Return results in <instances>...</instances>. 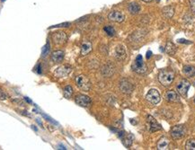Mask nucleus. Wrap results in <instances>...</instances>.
I'll return each mask as SVG.
<instances>
[{
	"label": "nucleus",
	"mask_w": 195,
	"mask_h": 150,
	"mask_svg": "<svg viewBox=\"0 0 195 150\" xmlns=\"http://www.w3.org/2000/svg\"><path fill=\"white\" fill-rule=\"evenodd\" d=\"M92 50V44L89 41H86L81 46V55L86 56Z\"/></svg>",
	"instance_id": "obj_18"
},
{
	"label": "nucleus",
	"mask_w": 195,
	"mask_h": 150,
	"mask_svg": "<svg viewBox=\"0 0 195 150\" xmlns=\"http://www.w3.org/2000/svg\"><path fill=\"white\" fill-rule=\"evenodd\" d=\"M36 121H37V122L39 123V125H41V126H42V122H41V121L39 120V119H37V120H36Z\"/></svg>",
	"instance_id": "obj_34"
},
{
	"label": "nucleus",
	"mask_w": 195,
	"mask_h": 150,
	"mask_svg": "<svg viewBox=\"0 0 195 150\" xmlns=\"http://www.w3.org/2000/svg\"><path fill=\"white\" fill-rule=\"evenodd\" d=\"M142 1H143V2H145V3H150L152 0H142Z\"/></svg>",
	"instance_id": "obj_35"
},
{
	"label": "nucleus",
	"mask_w": 195,
	"mask_h": 150,
	"mask_svg": "<svg viewBox=\"0 0 195 150\" xmlns=\"http://www.w3.org/2000/svg\"><path fill=\"white\" fill-rule=\"evenodd\" d=\"M108 19L116 23H122L125 20V15L121 12L113 11L108 14Z\"/></svg>",
	"instance_id": "obj_8"
},
{
	"label": "nucleus",
	"mask_w": 195,
	"mask_h": 150,
	"mask_svg": "<svg viewBox=\"0 0 195 150\" xmlns=\"http://www.w3.org/2000/svg\"><path fill=\"white\" fill-rule=\"evenodd\" d=\"M128 10L131 14H137L140 11V6L136 2H131L128 6Z\"/></svg>",
	"instance_id": "obj_17"
},
{
	"label": "nucleus",
	"mask_w": 195,
	"mask_h": 150,
	"mask_svg": "<svg viewBox=\"0 0 195 150\" xmlns=\"http://www.w3.org/2000/svg\"><path fill=\"white\" fill-rule=\"evenodd\" d=\"M165 98L168 102H178L179 101V96H178L177 93L172 91V90L167 91L165 93Z\"/></svg>",
	"instance_id": "obj_14"
},
{
	"label": "nucleus",
	"mask_w": 195,
	"mask_h": 150,
	"mask_svg": "<svg viewBox=\"0 0 195 150\" xmlns=\"http://www.w3.org/2000/svg\"><path fill=\"white\" fill-rule=\"evenodd\" d=\"M73 94V88L70 86V85H67L65 88H64V96L66 98L69 99Z\"/></svg>",
	"instance_id": "obj_22"
},
{
	"label": "nucleus",
	"mask_w": 195,
	"mask_h": 150,
	"mask_svg": "<svg viewBox=\"0 0 195 150\" xmlns=\"http://www.w3.org/2000/svg\"><path fill=\"white\" fill-rule=\"evenodd\" d=\"M163 14L165 17L167 18H172L173 14H174V8L171 6H165L163 8Z\"/></svg>",
	"instance_id": "obj_20"
},
{
	"label": "nucleus",
	"mask_w": 195,
	"mask_h": 150,
	"mask_svg": "<svg viewBox=\"0 0 195 150\" xmlns=\"http://www.w3.org/2000/svg\"><path fill=\"white\" fill-rule=\"evenodd\" d=\"M131 69L134 72L138 73V74H144L147 72L148 70V67L147 65L144 63L143 58L141 55H138L137 58L135 59V61L133 62L132 66H131Z\"/></svg>",
	"instance_id": "obj_2"
},
{
	"label": "nucleus",
	"mask_w": 195,
	"mask_h": 150,
	"mask_svg": "<svg viewBox=\"0 0 195 150\" xmlns=\"http://www.w3.org/2000/svg\"><path fill=\"white\" fill-rule=\"evenodd\" d=\"M32 128H34V129L35 131H37V130H38V128H35V126H34V125H33V126H32Z\"/></svg>",
	"instance_id": "obj_36"
},
{
	"label": "nucleus",
	"mask_w": 195,
	"mask_h": 150,
	"mask_svg": "<svg viewBox=\"0 0 195 150\" xmlns=\"http://www.w3.org/2000/svg\"><path fill=\"white\" fill-rule=\"evenodd\" d=\"M115 56L120 60H122L126 58V49L122 45H118L115 48Z\"/></svg>",
	"instance_id": "obj_13"
},
{
	"label": "nucleus",
	"mask_w": 195,
	"mask_h": 150,
	"mask_svg": "<svg viewBox=\"0 0 195 150\" xmlns=\"http://www.w3.org/2000/svg\"><path fill=\"white\" fill-rule=\"evenodd\" d=\"M168 146H169V140H168L167 138H165V137H162V138L158 140L157 145V149L159 150L168 149Z\"/></svg>",
	"instance_id": "obj_16"
},
{
	"label": "nucleus",
	"mask_w": 195,
	"mask_h": 150,
	"mask_svg": "<svg viewBox=\"0 0 195 150\" xmlns=\"http://www.w3.org/2000/svg\"><path fill=\"white\" fill-rule=\"evenodd\" d=\"M150 56H151V51H148V53H147V58H150Z\"/></svg>",
	"instance_id": "obj_33"
},
{
	"label": "nucleus",
	"mask_w": 195,
	"mask_h": 150,
	"mask_svg": "<svg viewBox=\"0 0 195 150\" xmlns=\"http://www.w3.org/2000/svg\"><path fill=\"white\" fill-rule=\"evenodd\" d=\"M24 100L28 103V104H33V102H32V100L29 98V97H24Z\"/></svg>",
	"instance_id": "obj_32"
},
{
	"label": "nucleus",
	"mask_w": 195,
	"mask_h": 150,
	"mask_svg": "<svg viewBox=\"0 0 195 150\" xmlns=\"http://www.w3.org/2000/svg\"><path fill=\"white\" fill-rule=\"evenodd\" d=\"M183 71L186 77H192L195 76V68L193 66H184Z\"/></svg>",
	"instance_id": "obj_19"
},
{
	"label": "nucleus",
	"mask_w": 195,
	"mask_h": 150,
	"mask_svg": "<svg viewBox=\"0 0 195 150\" xmlns=\"http://www.w3.org/2000/svg\"><path fill=\"white\" fill-rule=\"evenodd\" d=\"M35 69H36V71H37V73H39V74H41V73H42V71H41V65H40V64L37 66V68H36Z\"/></svg>",
	"instance_id": "obj_31"
},
{
	"label": "nucleus",
	"mask_w": 195,
	"mask_h": 150,
	"mask_svg": "<svg viewBox=\"0 0 195 150\" xmlns=\"http://www.w3.org/2000/svg\"><path fill=\"white\" fill-rule=\"evenodd\" d=\"M132 140H133V136L132 135H129L126 139H124L123 143H124V145L126 146L127 148H129L132 144Z\"/></svg>",
	"instance_id": "obj_25"
},
{
	"label": "nucleus",
	"mask_w": 195,
	"mask_h": 150,
	"mask_svg": "<svg viewBox=\"0 0 195 150\" xmlns=\"http://www.w3.org/2000/svg\"><path fill=\"white\" fill-rule=\"evenodd\" d=\"M185 133H186V128L184 125L174 126L171 129V136L173 139H183L185 136Z\"/></svg>",
	"instance_id": "obj_4"
},
{
	"label": "nucleus",
	"mask_w": 195,
	"mask_h": 150,
	"mask_svg": "<svg viewBox=\"0 0 195 150\" xmlns=\"http://www.w3.org/2000/svg\"><path fill=\"white\" fill-rule=\"evenodd\" d=\"M194 102H195V100H194Z\"/></svg>",
	"instance_id": "obj_37"
},
{
	"label": "nucleus",
	"mask_w": 195,
	"mask_h": 150,
	"mask_svg": "<svg viewBox=\"0 0 195 150\" xmlns=\"http://www.w3.org/2000/svg\"><path fill=\"white\" fill-rule=\"evenodd\" d=\"M174 79V72L171 69H164L158 75V80L164 86H170Z\"/></svg>",
	"instance_id": "obj_1"
},
{
	"label": "nucleus",
	"mask_w": 195,
	"mask_h": 150,
	"mask_svg": "<svg viewBox=\"0 0 195 150\" xmlns=\"http://www.w3.org/2000/svg\"><path fill=\"white\" fill-rule=\"evenodd\" d=\"M7 97H8V95L4 92L3 89L0 87V100H1V101H5V100L7 99Z\"/></svg>",
	"instance_id": "obj_27"
},
{
	"label": "nucleus",
	"mask_w": 195,
	"mask_h": 150,
	"mask_svg": "<svg viewBox=\"0 0 195 150\" xmlns=\"http://www.w3.org/2000/svg\"><path fill=\"white\" fill-rule=\"evenodd\" d=\"M148 124H149V131L150 132H155L157 130L161 129V126L157 123V121L155 120V118H153L152 116H148Z\"/></svg>",
	"instance_id": "obj_12"
},
{
	"label": "nucleus",
	"mask_w": 195,
	"mask_h": 150,
	"mask_svg": "<svg viewBox=\"0 0 195 150\" xmlns=\"http://www.w3.org/2000/svg\"><path fill=\"white\" fill-rule=\"evenodd\" d=\"M190 6L193 13H195V0H190Z\"/></svg>",
	"instance_id": "obj_30"
},
{
	"label": "nucleus",
	"mask_w": 195,
	"mask_h": 150,
	"mask_svg": "<svg viewBox=\"0 0 195 150\" xmlns=\"http://www.w3.org/2000/svg\"><path fill=\"white\" fill-rule=\"evenodd\" d=\"M76 104L82 107H88L92 104V100L89 96L85 94H78L75 98Z\"/></svg>",
	"instance_id": "obj_7"
},
{
	"label": "nucleus",
	"mask_w": 195,
	"mask_h": 150,
	"mask_svg": "<svg viewBox=\"0 0 195 150\" xmlns=\"http://www.w3.org/2000/svg\"><path fill=\"white\" fill-rule=\"evenodd\" d=\"M120 90L126 94L131 93L133 91V85L129 81H128L127 79H122L120 82Z\"/></svg>",
	"instance_id": "obj_10"
},
{
	"label": "nucleus",
	"mask_w": 195,
	"mask_h": 150,
	"mask_svg": "<svg viewBox=\"0 0 195 150\" xmlns=\"http://www.w3.org/2000/svg\"><path fill=\"white\" fill-rule=\"evenodd\" d=\"M70 72H71V67H69L68 65H64V66H60L58 69H56L54 75L58 77H65L69 76Z\"/></svg>",
	"instance_id": "obj_9"
},
{
	"label": "nucleus",
	"mask_w": 195,
	"mask_h": 150,
	"mask_svg": "<svg viewBox=\"0 0 195 150\" xmlns=\"http://www.w3.org/2000/svg\"><path fill=\"white\" fill-rule=\"evenodd\" d=\"M146 99L152 104H157L160 103V93L156 89H151L146 95Z\"/></svg>",
	"instance_id": "obj_6"
},
{
	"label": "nucleus",
	"mask_w": 195,
	"mask_h": 150,
	"mask_svg": "<svg viewBox=\"0 0 195 150\" xmlns=\"http://www.w3.org/2000/svg\"><path fill=\"white\" fill-rule=\"evenodd\" d=\"M64 55H65L64 51H62V50H56V51H54V52L52 53V55H51V59H52V61L55 62V63H59V62H61V61L63 60Z\"/></svg>",
	"instance_id": "obj_15"
},
{
	"label": "nucleus",
	"mask_w": 195,
	"mask_h": 150,
	"mask_svg": "<svg viewBox=\"0 0 195 150\" xmlns=\"http://www.w3.org/2000/svg\"><path fill=\"white\" fill-rule=\"evenodd\" d=\"M185 148L187 150H195V139H189L186 142Z\"/></svg>",
	"instance_id": "obj_23"
},
{
	"label": "nucleus",
	"mask_w": 195,
	"mask_h": 150,
	"mask_svg": "<svg viewBox=\"0 0 195 150\" xmlns=\"http://www.w3.org/2000/svg\"><path fill=\"white\" fill-rule=\"evenodd\" d=\"M190 85H191V84L189 83V81H187L186 79H183L177 85V91L183 96H186L188 90L190 88Z\"/></svg>",
	"instance_id": "obj_11"
},
{
	"label": "nucleus",
	"mask_w": 195,
	"mask_h": 150,
	"mask_svg": "<svg viewBox=\"0 0 195 150\" xmlns=\"http://www.w3.org/2000/svg\"><path fill=\"white\" fill-rule=\"evenodd\" d=\"M76 84L78 87L85 92H88L91 89V82L84 75H79L76 77Z\"/></svg>",
	"instance_id": "obj_3"
},
{
	"label": "nucleus",
	"mask_w": 195,
	"mask_h": 150,
	"mask_svg": "<svg viewBox=\"0 0 195 150\" xmlns=\"http://www.w3.org/2000/svg\"><path fill=\"white\" fill-rule=\"evenodd\" d=\"M51 39L56 45H62L67 41L68 36L64 32H56L52 34Z\"/></svg>",
	"instance_id": "obj_5"
},
{
	"label": "nucleus",
	"mask_w": 195,
	"mask_h": 150,
	"mask_svg": "<svg viewBox=\"0 0 195 150\" xmlns=\"http://www.w3.org/2000/svg\"><path fill=\"white\" fill-rule=\"evenodd\" d=\"M50 43H49V42H47L46 44L43 46V48H42V56H43V57H46L47 54H48V53H49V51H50Z\"/></svg>",
	"instance_id": "obj_26"
},
{
	"label": "nucleus",
	"mask_w": 195,
	"mask_h": 150,
	"mask_svg": "<svg viewBox=\"0 0 195 150\" xmlns=\"http://www.w3.org/2000/svg\"><path fill=\"white\" fill-rule=\"evenodd\" d=\"M165 50H166L167 53L173 55V54H174L175 51H176V47L174 46L172 42H168V43L166 44V49H165Z\"/></svg>",
	"instance_id": "obj_21"
},
{
	"label": "nucleus",
	"mask_w": 195,
	"mask_h": 150,
	"mask_svg": "<svg viewBox=\"0 0 195 150\" xmlns=\"http://www.w3.org/2000/svg\"><path fill=\"white\" fill-rule=\"evenodd\" d=\"M70 25L69 23H60V24H57V25H53L51 26L50 28H60V27H69Z\"/></svg>",
	"instance_id": "obj_29"
},
{
	"label": "nucleus",
	"mask_w": 195,
	"mask_h": 150,
	"mask_svg": "<svg viewBox=\"0 0 195 150\" xmlns=\"http://www.w3.org/2000/svg\"><path fill=\"white\" fill-rule=\"evenodd\" d=\"M103 31L109 35V36H113V35H115V33H116L114 28L113 26H105L103 28Z\"/></svg>",
	"instance_id": "obj_24"
},
{
	"label": "nucleus",
	"mask_w": 195,
	"mask_h": 150,
	"mask_svg": "<svg viewBox=\"0 0 195 150\" xmlns=\"http://www.w3.org/2000/svg\"><path fill=\"white\" fill-rule=\"evenodd\" d=\"M42 116L44 119H46L48 121H50V122H51V123H53L54 125H58V122H56L55 120H53V119H51L50 117H49L48 115H46L45 113H42Z\"/></svg>",
	"instance_id": "obj_28"
}]
</instances>
